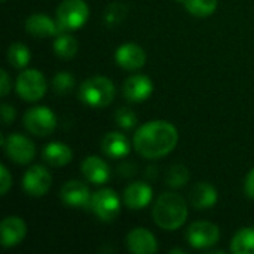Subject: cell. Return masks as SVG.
Here are the masks:
<instances>
[{
    "mask_svg": "<svg viewBox=\"0 0 254 254\" xmlns=\"http://www.w3.org/2000/svg\"><path fill=\"white\" fill-rule=\"evenodd\" d=\"M179 141L176 127L167 121H152L140 127L134 135L135 150L147 158L156 159L168 155Z\"/></svg>",
    "mask_w": 254,
    "mask_h": 254,
    "instance_id": "1",
    "label": "cell"
},
{
    "mask_svg": "<svg viewBox=\"0 0 254 254\" xmlns=\"http://www.w3.org/2000/svg\"><path fill=\"white\" fill-rule=\"evenodd\" d=\"M188 219V205L185 199L177 193H162L153 207L155 223L165 229H179Z\"/></svg>",
    "mask_w": 254,
    "mask_h": 254,
    "instance_id": "2",
    "label": "cell"
},
{
    "mask_svg": "<svg viewBox=\"0 0 254 254\" xmlns=\"http://www.w3.org/2000/svg\"><path fill=\"white\" fill-rule=\"evenodd\" d=\"M116 89L110 79L103 76H94L86 79L79 91L82 101L92 107H106L115 98Z\"/></svg>",
    "mask_w": 254,
    "mask_h": 254,
    "instance_id": "3",
    "label": "cell"
},
{
    "mask_svg": "<svg viewBox=\"0 0 254 254\" xmlns=\"http://www.w3.org/2000/svg\"><path fill=\"white\" fill-rule=\"evenodd\" d=\"M88 16L89 9L83 0H64L57 9V22L61 31L80 28Z\"/></svg>",
    "mask_w": 254,
    "mask_h": 254,
    "instance_id": "4",
    "label": "cell"
},
{
    "mask_svg": "<svg viewBox=\"0 0 254 254\" xmlns=\"http://www.w3.org/2000/svg\"><path fill=\"white\" fill-rule=\"evenodd\" d=\"M24 125L31 134L45 137L54 132V129L57 128V118L51 109L39 106V107L30 109L25 113Z\"/></svg>",
    "mask_w": 254,
    "mask_h": 254,
    "instance_id": "5",
    "label": "cell"
},
{
    "mask_svg": "<svg viewBox=\"0 0 254 254\" xmlns=\"http://www.w3.org/2000/svg\"><path fill=\"white\" fill-rule=\"evenodd\" d=\"M16 91L27 101H37L46 92L45 76L39 70H25L16 79Z\"/></svg>",
    "mask_w": 254,
    "mask_h": 254,
    "instance_id": "6",
    "label": "cell"
},
{
    "mask_svg": "<svg viewBox=\"0 0 254 254\" xmlns=\"http://www.w3.org/2000/svg\"><path fill=\"white\" fill-rule=\"evenodd\" d=\"M91 207L103 222H112L121 213L119 196L112 189H101L95 192L91 199Z\"/></svg>",
    "mask_w": 254,
    "mask_h": 254,
    "instance_id": "7",
    "label": "cell"
},
{
    "mask_svg": "<svg viewBox=\"0 0 254 254\" xmlns=\"http://www.w3.org/2000/svg\"><path fill=\"white\" fill-rule=\"evenodd\" d=\"M7 156L16 164H28L33 161L36 147L33 141L21 134H10L6 140L1 138Z\"/></svg>",
    "mask_w": 254,
    "mask_h": 254,
    "instance_id": "8",
    "label": "cell"
},
{
    "mask_svg": "<svg viewBox=\"0 0 254 254\" xmlns=\"http://www.w3.org/2000/svg\"><path fill=\"white\" fill-rule=\"evenodd\" d=\"M186 238L195 249H210L220 240L219 228L210 222H196L188 229Z\"/></svg>",
    "mask_w": 254,
    "mask_h": 254,
    "instance_id": "9",
    "label": "cell"
},
{
    "mask_svg": "<svg viewBox=\"0 0 254 254\" xmlns=\"http://www.w3.org/2000/svg\"><path fill=\"white\" fill-rule=\"evenodd\" d=\"M52 183L49 171L42 165L31 167L22 179V188L30 196H43Z\"/></svg>",
    "mask_w": 254,
    "mask_h": 254,
    "instance_id": "10",
    "label": "cell"
},
{
    "mask_svg": "<svg viewBox=\"0 0 254 254\" xmlns=\"http://www.w3.org/2000/svg\"><path fill=\"white\" fill-rule=\"evenodd\" d=\"M61 199L68 205L74 208H83L91 204V193L85 183L79 180L67 182L61 189Z\"/></svg>",
    "mask_w": 254,
    "mask_h": 254,
    "instance_id": "11",
    "label": "cell"
},
{
    "mask_svg": "<svg viewBox=\"0 0 254 254\" xmlns=\"http://www.w3.org/2000/svg\"><path fill=\"white\" fill-rule=\"evenodd\" d=\"M152 91H153V83L144 74L131 76L124 83V95H125L127 100H129L132 103L144 101L146 98L150 97Z\"/></svg>",
    "mask_w": 254,
    "mask_h": 254,
    "instance_id": "12",
    "label": "cell"
},
{
    "mask_svg": "<svg viewBox=\"0 0 254 254\" xmlns=\"http://www.w3.org/2000/svg\"><path fill=\"white\" fill-rule=\"evenodd\" d=\"M0 232H1V246L6 249L13 247V246H18L25 238L27 225L22 219L16 216H10L1 222Z\"/></svg>",
    "mask_w": 254,
    "mask_h": 254,
    "instance_id": "13",
    "label": "cell"
},
{
    "mask_svg": "<svg viewBox=\"0 0 254 254\" xmlns=\"http://www.w3.org/2000/svg\"><path fill=\"white\" fill-rule=\"evenodd\" d=\"M128 250L135 254L155 253L158 250V243L153 234L147 229L137 228L131 231L127 237Z\"/></svg>",
    "mask_w": 254,
    "mask_h": 254,
    "instance_id": "14",
    "label": "cell"
},
{
    "mask_svg": "<svg viewBox=\"0 0 254 254\" xmlns=\"http://www.w3.org/2000/svg\"><path fill=\"white\" fill-rule=\"evenodd\" d=\"M116 63L125 70L141 68L146 63V52L134 43H125L116 51Z\"/></svg>",
    "mask_w": 254,
    "mask_h": 254,
    "instance_id": "15",
    "label": "cell"
},
{
    "mask_svg": "<svg viewBox=\"0 0 254 254\" xmlns=\"http://www.w3.org/2000/svg\"><path fill=\"white\" fill-rule=\"evenodd\" d=\"M152 196H153V192L149 185L135 182L125 189L124 201H125L127 207H129L132 210H140L150 204Z\"/></svg>",
    "mask_w": 254,
    "mask_h": 254,
    "instance_id": "16",
    "label": "cell"
},
{
    "mask_svg": "<svg viewBox=\"0 0 254 254\" xmlns=\"http://www.w3.org/2000/svg\"><path fill=\"white\" fill-rule=\"evenodd\" d=\"M25 28L30 34L37 36V37H48V36H55L61 30L58 27V22L51 19L45 13H33L28 16L25 22Z\"/></svg>",
    "mask_w": 254,
    "mask_h": 254,
    "instance_id": "17",
    "label": "cell"
},
{
    "mask_svg": "<svg viewBox=\"0 0 254 254\" xmlns=\"http://www.w3.org/2000/svg\"><path fill=\"white\" fill-rule=\"evenodd\" d=\"M82 173L83 176L94 185H103L110 177V168L109 165L97 156H88L82 162Z\"/></svg>",
    "mask_w": 254,
    "mask_h": 254,
    "instance_id": "18",
    "label": "cell"
},
{
    "mask_svg": "<svg viewBox=\"0 0 254 254\" xmlns=\"http://www.w3.org/2000/svg\"><path fill=\"white\" fill-rule=\"evenodd\" d=\"M189 199L195 208H210L217 202V190L210 183H196L190 190Z\"/></svg>",
    "mask_w": 254,
    "mask_h": 254,
    "instance_id": "19",
    "label": "cell"
},
{
    "mask_svg": "<svg viewBox=\"0 0 254 254\" xmlns=\"http://www.w3.org/2000/svg\"><path fill=\"white\" fill-rule=\"evenodd\" d=\"M103 152L110 158H124L129 153V141L124 134L119 132H109L104 135L101 143Z\"/></svg>",
    "mask_w": 254,
    "mask_h": 254,
    "instance_id": "20",
    "label": "cell"
},
{
    "mask_svg": "<svg viewBox=\"0 0 254 254\" xmlns=\"http://www.w3.org/2000/svg\"><path fill=\"white\" fill-rule=\"evenodd\" d=\"M71 149L60 141H52L43 147V159L52 167H64L71 161Z\"/></svg>",
    "mask_w": 254,
    "mask_h": 254,
    "instance_id": "21",
    "label": "cell"
},
{
    "mask_svg": "<svg viewBox=\"0 0 254 254\" xmlns=\"http://www.w3.org/2000/svg\"><path fill=\"white\" fill-rule=\"evenodd\" d=\"M231 250L235 254H254V228H244L237 232Z\"/></svg>",
    "mask_w": 254,
    "mask_h": 254,
    "instance_id": "22",
    "label": "cell"
},
{
    "mask_svg": "<svg viewBox=\"0 0 254 254\" xmlns=\"http://www.w3.org/2000/svg\"><path fill=\"white\" fill-rule=\"evenodd\" d=\"M77 48H79L77 40H76L73 36L65 34V33L60 34V36L55 39V42H54L55 54H57L58 57H61V58H65V60L73 58V57L76 55V52H77Z\"/></svg>",
    "mask_w": 254,
    "mask_h": 254,
    "instance_id": "23",
    "label": "cell"
},
{
    "mask_svg": "<svg viewBox=\"0 0 254 254\" xmlns=\"http://www.w3.org/2000/svg\"><path fill=\"white\" fill-rule=\"evenodd\" d=\"M30 51L22 43H12L7 49V60L16 68L25 67L30 63Z\"/></svg>",
    "mask_w": 254,
    "mask_h": 254,
    "instance_id": "24",
    "label": "cell"
},
{
    "mask_svg": "<svg viewBox=\"0 0 254 254\" xmlns=\"http://www.w3.org/2000/svg\"><path fill=\"white\" fill-rule=\"evenodd\" d=\"M185 7L195 16H208L217 7V0H185Z\"/></svg>",
    "mask_w": 254,
    "mask_h": 254,
    "instance_id": "25",
    "label": "cell"
},
{
    "mask_svg": "<svg viewBox=\"0 0 254 254\" xmlns=\"http://www.w3.org/2000/svg\"><path fill=\"white\" fill-rule=\"evenodd\" d=\"M165 180L167 185L171 188H183L189 182V170L182 164H176L168 168L165 174Z\"/></svg>",
    "mask_w": 254,
    "mask_h": 254,
    "instance_id": "26",
    "label": "cell"
},
{
    "mask_svg": "<svg viewBox=\"0 0 254 254\" xmlns=\"http://www.w3.org/2000/svg\"><path fill=\"white\" fill-rule=\"evenodd\" d=\"M52 86H54V91L57 94H67L73 89L74 86V79L70 73L67 71H60L55 74L54 80H52Z\"/></svg>",
    "mask_w": 254,
    "mask_h": 254,
    "instance_id": "27",
    "label": "cell"
},
{
    "mask_svg": "<svg viewBox=\"0 0 254 254\" xmlns=\"http://www.w3.org/2000/svg\"><path fill=\"white\" fill-rule=\"evenodd\" d=\"M127 16V6L122 3H112L104 12V21L109 25H116Z\"/></svg>",
    "mask_w": 254,
    "mask_h": 254,
    "instance_id": "28",
    "label": "cell"
},
{
    "mask_svg": "<svg viewBox=\"0 0 254 254\" xmlns=\"http://www.w3.org/2000/svg\"><path fill=\"white\" fill-rule=\"evenodd\" d=\"M115 121L116 124L121 127V128H125V129H131L137 125V115L131 110V109H127V107H122L116 112L115 115Z\"/></svg>",
    "mask_w": 254,
    "mask_h": 254,
    "instance_id": "29",
    "label": "cell"
},
{
    "mask_svg": "<svg viewBox=\"0 0 254 254\" xmlns=\"http://www.w3.org/2000/svg\"><path fill=\"white\" fill-rule=\"evenodd\" d=\"M0 177H1V180H0V192H1V195H6L9 188L12 186V179H10V174H9V171H7V168L4 165L0 167Z\"/></svg>",
    "mask_w": 254,
    "mask_h": 254,
    "instance_id": "30",
    "label": "cell"
},
{
    "mask_svg": "<svg viewBox=\"0 0 254 254\" xmlns=\"http://www.w3.org/2000/svg\"><path fill=\"white\" fill-rule=\"evenodd\" d=\"M1 118H3V122L6 125L10 124L15 119V109L9 104H3L1 106Z\"/></svg>",
    "mask_w": 254,
    "mask_h": 254,
    "instance_id": "31",
    "label": "cell"
},
{
    "mask_svg": "<svg viewBox=\"0 0 254 254\" xmlns=\"http://www.w3.org/2000/svg\"><path fill=\"white\" fill-rule=\"evenodd\" d=\"M244 188H246V193H247V196H249V198H252V199H254V170L249 173V176H247V179H246V185H244Z\"/></svg>",
    "mask_w": 254,
    "mask_h": 254,
    "instance_id": "32",
    "label": "cell"
},
{
    "mask_svg": "<svg viewBox=\"0 0 254 254\" xmlns=\"http://www.w3.org/2000/svg\"><path fill=\"white\" fill-rule=\"evenodd\" d=\"M10 91V85H9V76L4 70H1V88H0V94L4 97L7 95V92Z\"/></svg>",
    "mask_w": 254,
    "mask_h": 254,
    "instance_id": "33",
    "label": "cell"
},
{
    "mask_svg": "<svg viewBox=\"0 0 254 254\" xmlns=\"http://www.w3.org/2000/svg\"><path fill=\"white\" fill-rule=\"evenodd\" d=\"M1 1H6V0H1Z\"/></svg>",
    "mask_w": 254,
    "mask_h": 254,
    "instance_id": "34",
    "label": "cell"
}]
</instances>
